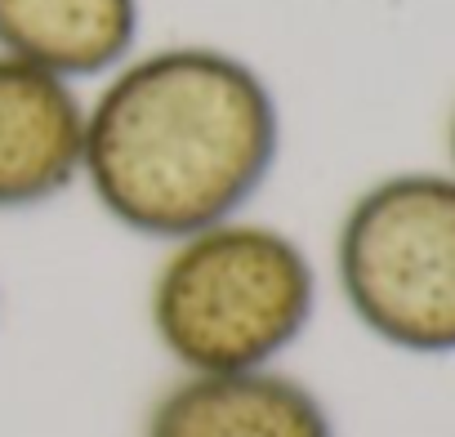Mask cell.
Segmentation results:
<instances>
[{"label": "cell", "mask_w": 455, "mask_h": 437, "mask_svg": "<svg viewBox=\"0 0 455 437\" xmlns=\"http://www.w3.org/2000/svg\"><path fill=\"white\" fill-rule=\"evenodd\" d=\"M268 76L210 41L139 45L85 94L81 187L116 228L179 242L246 214L282 161Z\"/></svg>", "instance_id": "cell-1"}, {"label": "cell", "mask_w": 455, "mask_h": 437, "mask_svg": "<svg viewBox=\"0 0 455 437\" xmlns=\"http://www.w3.org/2000/svg\"><path fill=\"white\" fill-rule=\"evenodd\" d=\"M322 282L304 242L251 214L179 242L148 282V326L179 375L259 370L308 335Z\"/></svg>", "instance_id": "cell-2"}, {"label": "cell", "mask_w": 455, "mask_h": 437, "mask_svg": "<svg viewBox=\"0 0 455 437\" xmlns=\"http://www.w3.org/2000/svg\"><path fill=\"white\" fill-rule=\"evenodd\" d=\"M335 286L353 322L411 357L455 353V174L397 170L366 183L335 228Z\"/></svg>", "instance_id": "cell-3"}, {"label": "cell", "mask_w": 455, "mask_h": 437, "mask_svg": "<svg viewBox=\"0 0 455 437\" xmlns=\"http://www.w3.org/2000/svg\"><path fill=\"white\" fill-rule=\"evenodd\" d=\"M81 85L0 54V214H23L81 187Z\"/></svg>", "instance_id": "cell-4"}, {"label": "cell", "mask_w": 455, "mask_h": 437, "mask_svg": "<svg viewBox=\"0 0 455 437\" xmlns=\"http://www.w3.org/2000/svg\"><path fill=\"white\" fill-rule=\"evenodd\" d=\"M143 437H339L326 401L282 366L179 375L143 419Z\"/></svg>", "instance_id": "cell-5"}, {"label": "cell", "mask_w": 455, "mask_h": 437, "mask_svg": "<svg viewBox=\"0 0 455 437\" xmlns=\"http://www.w3.org/2000/svg\"><path fill=\"white\" fill-rule=\"evenodd\" d=\"M143 45V0H0V54L72 85L103 81Z\"/></svg>", "instance_id": "cell-6"}, {"label": "cell", "mask_w": 455, "mask_h": 437, "mask_svg": "<svg viewBox=\"0 0 455 437\" xmlns=\"http://www.w3.org/2000/svg\"><path fill=\"white\" fill-rule=\"evenodd\" d=\"M446 152H451V174H455V107H451V121H446Z\"/></svg>", "instance_id": "cell-7"}]
</instances>
